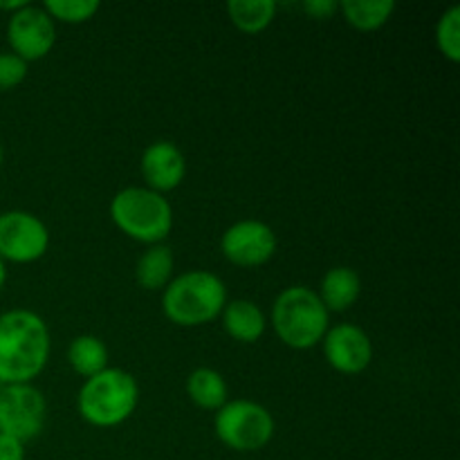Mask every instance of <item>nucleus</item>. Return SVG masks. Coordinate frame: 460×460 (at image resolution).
Wrapping results in <instances>:
<instances>
[{"label": "nucleus", "instance_id": "obj_1", "mask_svg": "<svg viewBox=\"0 0 460 460\" xmlns=\"http://www.w3.org/2000/svg\"><path fill=\"white\" fill-rule=\"evenodd\" d=\"M52 353L49 328L40 314L16 308L0 314V386L31 385Z\"/></svg>", "mask_w": 460, "mask_h": 460}, {"label": "nucleus", "instance_id": "obj_2", "mask_svg": "<svg viewBox=\"0 0 460 460\" xmlns=\"http://www.w3.org/2000/svg\"><path fill=\"white\" fill-rule=\"evenodd\" d=\"M227 305V288L223 279L207 270H191L171 279L162 295V310L171 323L198 328L220 317Z\"/></svg>", "mask_w": 460, "mask_h": 460}, {"label": "nucleus", "instance_id": "obj_3", "mask_svg": "<svg viewBox=\"0 0 460 460\" xmlns=\"http://www.w3.org/2000/svg\"><path fill=\"white\" fill-rule=\"evenodd\" d=\"M279 340L295 350L314 349L328 332L331 313L308 286H290L274 299L270 314Z\"/></svg>", "mask_w": 460, "mask_h": 460}, {"label": "nucleus", "instance_id": "obj_4", "mask_svg": "<svg viewBox=\"0 0 460 460\" xmlns=\"http://www.w3.org/2000/svg\"><path fill=\"white\" fill-rule=\"evenodd\" d=\"M139 404V385L124 368H111L88 377L76 395L79 416L99 429H112L128 420Z\"/></svg>", "mask_w": 460, "mask_h": 460}, {"label": "nucleus", "instance_id": "obj_5", "mask_svg": "<svg viewBox=\"0 0 460 460\" xmlns=\"http://www.w3.org/2000/svg\"><path fill=\"white\" fill-rule=\"evenodd\" d=\"M111 218L121 234L144 245H160L173 229V207L162 193L126 187L111 200Z\"/></svg>", "mask_w": 460, "mask_h": 460}, {"label": "nucleus", "instance_id": "obj_6", "mask_svg": "<svg viewBox=\"0 0 460 460\" xmlns=\"http://www.w3.org/2000/svg\"><path fill=\"white\" fill-rule=\"evenodd\" d=\"M216 436L234 452H259L272 440L274 418L254 400H227L216 411Z\"/></svg>", "mask_w": 460, "mask_h": 460}, {"label": "nucleus", "instance_id": "obj_7", "mask_svg": "<svg viewBox=\"0 0 460 460\" xmlns=\"http://www.w3.org/2000/svg\"><path fill=\"white\" fill-rule=\"evenodd\" d=\"M48 420V402L34 385L0 386V434L34 440Z\"/></svg>", "mask_w": 460, "mask_h": 460}, {"label": "nucleus", "instance_id": "obj_8", "mask_svg": "<svg viewBox=\"0 0 460 460\" xmlns=\"http://www.w3.org/2000/svg\"><path fill=\"white\" fill-rule=\"evenodd\" d=\"M49 247V229L30 211L0 214V259L4 263H34L43 259Z\"/></svg>", "mask_w": 460, "mask_h": 460}, {"label": "nucleus", "instance_id": "obj_9", "mask_svg": "<svg viewBox=\"0 0 460 460\" xmlns=\"http://www.w3.org/2000/svg\"><path fill=\"white\" fill-rule=\"evenodd\" d=\"M279 238L263 220H238L220 238V252L236 268H261L277 254Z\"/></svg>", "mask_w": 460, "mask_h": 460}, {"label": "nucleus", "instance_id": "obj_10", "mask_svg": "<svg viewBox=\"0 0 460 460\" xmlns=\"http://www.w3.org/2000/svg\"><path fill=\"white\" fill-rule=\"evenodd\" d=\"M9 48L25 63L40 61L57 43V25L43 7L25 4L7 22Z\"/></svg>", "mask_w": 460, "mask_h": 460}, {"label": "nucleus", "instance_id": "obj_11", "mask_svg": "<svg viewBox=\"0 0 460 460\" xmlns=\"http://www.w3.org/2000/svg\"><path fill=\"white\" fill-rule=\"evenodd\" d=\"M323 358L344 376H359L373 362V344L367 331L355 323H337L322 340Z\"/></svg>", "mask_w": 460, "mask_h": 460}, {"label": "nucleus", "instance_id": "obj_12", "mask_svg": "<svg viewBox=\"0 0 460 460\" xmlns=\"http://www.w3.org/2000/svg\"><path fill=\"white\" fill-rule=\"evenodd\" d=\"M139 171H142L146 189L164 196L166 191H173L182 184L184 175H187V160L173 142L160 139L144 148Z\"/></svg>", "mask_w": 460, "mask_h": 460}, {"label": "nucleus", "instance_id": "obj_13", "mask_svg": "<svg viewBox=\"0 0 460 460\" xmlns=\"http://www.w3.org/2000/svg\"><path fill=\"white\" fill-rule=\"evenodd\" d=\"M223 317V328L232 340L241 341V344H254L263 337L265 328H268V319H265L263 310L247 299L229 301L220 313Z\"/></svg>", "mask_w": 460, "mask_h": 460}, {"label": "nucleus", "instance_id": "obj_14", "mask_svg": "<svg viewBox=\"0 0 460 460\" xmlns=\"http://www.w3.org/2000/svg\"><path fill=\"white\" fill-rule=\"evenodd\" d=\"M362 292V279L353 268H332L323 274L322 286H319V299L326 305L328 313H346Z\"/></svg>", "mask_w": 460, "mask_h": 460}, {"label": "nucleus", "instance_id": "obj_15", "mask_svg": "<svg viewBox=\"0 0 460 460\" xmlns=\"http://www.w3.org/2000/svg\"><path fill=\"white\" fill-rule=\"evenodd\" d=\"M173 252L166 245H148L135 265V281L144 290H164L173 279Z\"/></svg>", "mask_w": 460, "mask_h": 460}, {"label": "nucleus", "instance_id": "obj_16", "mask_svg": "<svg viewBox=\"0 0 460 460\" xmlns=\"http://www.w3.org/2000/svg\"><path fill=\"white\" fill-rule=\"evenodd\" d=\"M187 395L196 407L205 411H218L227 402V382L216 368H196L187 377Z\"/></svg>", "mask_w": 460, "mask_h": 460}, {"label": "nucleus", "instance_id": "obj_17", "mask_svg": "<svg viewBox=\"0 0 460 460\" xmlns=\"http://www.w3.org/2000/svg\"><path fill=\"white\" fill-rule=\"evenodd\" d=\"M344 21L358 31H377L391 21L395 12L394 0H344L340 3Z\"/></svg>", "mask_w": 460, "mask_h": 460}, {"label": "nucleus", "instance_id": "obj_18", "mask_svg": "<svg viewBox=\"0 0 460 460\" xmlns=\"http://www.w3.org/2000/svg\"><path fill=\"white\" fill-rule=\"evenodd\" d=\"M279 4L274 0H229L227 13L243 34H261L272 25Z\"/></svg>", "mask_w": 460, "mask_h": 460}, {"label": "nucleus", "instance_id": "obj_19", "mask_svg": "<svg viewBox=\"0 0 460 460\" xmlns=\"http://www.w3.org/2000/svg\"><path fill=\"white\" fill-rule=\"evenodd\" d=\"M67 362L81 377H93L108 368V349L97 335H79L67 346Z\"/></svg>", "mask_w": 460, "mask_h": 460}, {"label": "nucleus", "instance_id": "obj_20", "mask_svg": "<svg viewBox=\"0 0 460 460\" xmlns=\"http://www.w3.org/2000/svg\"><path fill=\"white\" fill-rule=\"evenodd\" d=\"M436 48L447 61H460V7L454 4L440 16L436 25Z\"/></svg>", "mask_w": 460, "mask_h": 460}, {"label": "nucleus", "instance_id": "obj_21", "mask_svg": "<svg viewBox=\"0 0 460 460\" xmlns=\"http://www.w3.org/2000/svg\"><path fill=\"white\" fill-rule=\"evenodd\" d=\"M102 4L97 0H48L43 4L45 12L52 21L67 22V25H81V22L94 18Z\"/></svg>", "mask_w": 460, "mask_h": 460}, {"label": "nucleus", "instance_id": "obj_22", "mask_svg": "<svg viewBox=\"0 0 460 460\" xmlns=\"http://www.w3.org/2000/svg\"><path fill=\"white\" fill-rule=\"evenodd\" d=\"M27 79V63L13 52H0V93L13 90Z\"/></svg>", "mask_w": 460, "mask_h": 460}, {"label": "nucleus", "instance_id": "obj_23", "mask_svg": "<svg viewBox=\"0 0 460 460\" xmlns=\"http://www.w3.org/2000/svg\"><path fill=\"white\" fill-rule=\"evenodd\" d=\"M337 9H340V3H335V0H308V3H304V12L317 21H326Z\"/></svg>", "mask_w": 460, "mask_h": 460}, {"label": "nucleus", "instance_id": "obj_24", "mask_svg": "<svg viewBox=\"0 0 460 460\" xmlns=\"http://www.w3.org/2000/svg\"><path fill=\"white\" fill-rule=\"evenodd\" d=\"M0 460H25V445L12 436L0 434Z\"/></svg>", "mask_w": 460, "mask_h": 460}, {"label": "nucleus", "instance_id": "obj_25", "mask_svg": "<svg viewBox=\"0 0 460 460\" xmlns=\"http://www.w3.org/2000/svg\"><path fill=\"white\" fill-rule=\"evenodd\" d=\"M25 0H7V3H0V12H12L16 13L18 9L25 7Z\"/></svg>", "mask_w": 460, "mask_h": 460}, {"label": "nucleus", "instance_id": "obj_26", "mask_svg": "<svg viewBox=\"0 0 460 460\" xmlns=\"http://www.w3.org/2000/svg\"><path fill=\"white\" fill-rule=\"evenodd\" d=\"M4 281H7V268H4V261L0 259V290H3Z\"/></svg>", "mask_w": 460, "mask_h": 460}, {"label": "nucleus", "instance_id": "obj_27", "mask_svg": "<svg viewBox=\"0 0 460 460\" xmlns=\"http://www.w3.org/2000/svg\"><path fill=\"white\" fill-rule=\"evenodd\" d=\"M3 160H4V153H3V146H0V166H3Z\"/></svg>", "mask_w": 460, "mask_h": 460}]
</instances>
